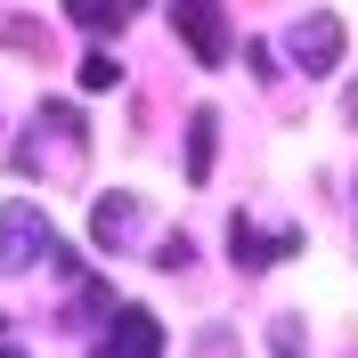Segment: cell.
<instances>
[{
	"instance_id": "obj_1",
	"label": "cell",
	"mask_w": 358,
	"mask_h": 358,
	"mask_svg": "<svg viewBox=\"0 0 358 358\" xmlns=\"http://www.w3.org/2000/svg\"><path fill=\"white\" fill-rule=\"evenodd\" d=\"M73 268V252H66V236L49 228V212L33 196H8L0 203V268Z\"/></svg>"
},
{
	"instance_id": "obj_2",
	"label": "cell",
	"mask_w": 358,
	"mask_h": 358,
	"mask_svg": "<svg viewBox=\"0 0 358 358\" xmlns=\"http://www.w3.org/2000/svg\"><path fill=\"white\" fill-rule=\"evenodd\" d=\"M171 33L187 41L196 66H228V8L220 0H171Z\"/></svg>"
},
{
	"instance_id": "obj_3",
	"label": "cell",
	"mask_w": 358,
	"mask_h": 358,
	"mask_svg": "<svg viewBox=\"0 0 358 358\" xmlns=\"http://www.w3.org/2000/svg\"><path fill=\"white\" fill-rule=\"evenodd\" d=\"M285 49H293V66H301V73H334V66H342V17L310 8V17L285 33Z\"/></svg>"
},
{
	"instance_id": "obj_4",
	"label": "cell",
	"mask_w": 358,
	"mask_h": 358,
	"mask_svg": "<svg viewBox=\"0 0 358 358\" xmlns=\"http://www.w3.org/2000/svg\"><path fill=\"white\" fill-rule=\"evenodd\" d=\"M106 326H114V334H106L98 358H163V317L155 310H114Z\"/></svg>"
},
{
	"instance_id": "obj_5",
	"label": "cell",
	"mask_w": 358,
	"mask_h": 358,
	"mask_svg": "<svg viewBox=\"0 0 358 358\" xmlns=\"http://www.w3.org/2000/svg\"><path fill=\"white\" fill-rule=\"evenodd\" d=\"M90 236H98V245H131V236H138V196H98V203H90Z\"/></svg>"
},
{
	"instance_id": "obj_6",
	"label": "cell",
	"mask_w": 358,
	"mask_h": 358,
	"mask_svg": "<svg viewBox=\"0 0 358 358\" xmlns=\"http://www.w3.org/2000/svg\"><path fill=\"white\" fill-rule=\"evenodd\" d=\"M228 252H236V268H245V277H261V268H277V236H261V228H252L245 212L228 220Z\"/></svg>"
},
{
	"instance_id": "obj_7",
	"label": "cell",
	"mask_w": 358,
	"mask_h": 358,
	"mask_svg": "<svg viewBox=\"0 0 358 358\" xmlns=\"http://www.w3.org/2000/svg\"><path fill=\"white\" fill-rule=\"evenodd\" d=\"M212 147H220V114L196 106V114H187V179H196V187L212 179Z\"/></svg>"
},
{
	"instance_id": "obj_8",
	"label": "cell",
	"mask_w": 358,
	"mask_h": 358,
	"mask_svg": "<svg viewBox=\"0 0 358 358\" xmlns=\"http://www.w3.org/2000/svg\"><path fill=\"white\" fill-rule=\"evenodd\" d=\"M122 8H131V0H66V17L82 24V33H106V24H122Z\"/></svg>"
},
{
	"instance_id": "obj_9",
	"label": "cell",
	"mask_w": 358,
	"mask_h": 358,
	"mask_svg": "<svg viewBox=\"0 0 358 358\" xmlns=\"http://www.w3.org/2000/svg\"><path fill=\"white\" fill-rule=\"evenodd\" d=\"M41 131H57V138H82V114H73L66 98H41Z\"/></svg>"
},
{
	"instance_id": "obj_10",
	"label": "cell",
	"mask_w": 358,
	"mask_h": 358,
	"mask_svg": "<svg viewBox=\"0 0 358 358\" xmlns=\"http://www.w3.org/2000/svg\"><path fill=\"white\" fill-rule=\"evenodd\" d=\"M90 317H114V293L106 285H82V293H73V326H90Z\"/></svg>"
},
{
	"instance_id": "obj_11",
	"label": "cell",
	"mask_w": 358,
	"mask_h": 358,
	"mask_svg": "<svg viewBox=\"0 0 358 358\" xmlns=\"http://www.w3.org/2000/svg\"><path fill=\"white\" fill-rule=\"evenodd\" d=\"M114 82H122V66H114L106 49H90L82 57V90H114Z\"/></svg>"
},
{
	"instance_id": "obj_12",
	"label": "cell",
	"mask_w": 358,
	"mask_h": 358,
	"mask_svg": "<svg viewBox=\"0 0 358 358\" xmlns=\"http://www.w3.org/2000/svg\"><path fill=\"white\" fill-rule=\"evenodd\" d=\"M268 358H301V317H277L268 326Z\"/></svg>"
},
{
	"instance_id": "obj_13",
	"label": "cell",
	"mask_w": 358,
	"mask_h": 358,
	"mask_svg": "<svg viewBox=\"0 0 358 358\" xmlns=\"http://www.w3.org/2000/svg\"><path fill=\"white\" fill-rule=\"evenodd\" d=\"M187 261H196V245H187V236H163V245H155V268H171V277H179Z\"/></svg>"
},
{
	"instance_id": "obj_14",
	"label": "cell",
	"mask_w": 358,
	"mask_h": 358,
	"mask_svg": "<svg viewBox=\"0 0 358 358\" xmlns=\"http://www.w3.org/2000/svg\"><path fill=\"white\" fill-rule=\"evenodd\" d=\"M0 41H8V49H41V24H24V17H8V24H0Z\"/></svg>"
},
{
	"instance_id": "obj_15",
	"label": "cell",
	"mask_w": 358,
	"mask_h": 358,
	"mask_svg": "<svg viewBox=\"0 0 358 358\" xmlns=\"http://www.w3.org/2000/svg\"><path fill=\"white\" fill-rule=\"evenodd\" d=\"M196 358H236V334H228V326H212V334L196 342Z\"/></svg>"
},
{
	"instance_id": "obj_16",
	"label": "cell",
	"mask_w": 358,
	"mask_h": 358,
	"mask_svg": "<svg viewBox=\"0 0 358 358\" xmlns=\"http://www.w3.org/2000/svg\"><path fill=\"white\" fill-rule=\"evenodd\" d=\"M0 358H24V350H8V342H0Z\"/></svg>"
},
{
	"instance_id": "obj_17",
	"label": "cell",
	"mask_w": 358,
	"mask_h": 358,
	"mask_svg": "<svg viewBox=\"0 0 358 358\" xmlns=\"http://www.w3.org/2000/svg\"><path fill=\"white\" fill-rule=\"evenodd\" d=\"M0 334H8V317H0Z\"/></svg>"
}]
</instances>
